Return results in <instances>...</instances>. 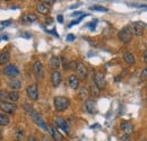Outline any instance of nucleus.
<instances>
[{
  "label": "nucleus",
  "instance_id": "1",
  "mask_svg": "<svg viewBox=\"0 0 147 141\" xmlns=\"http://www.w3.org/2000/svg\"><path fill=\"white\" fill-rule=\"evenodd\" d=\"M53 105H55V108L58 112H62V111H65L69 107L70 99L65 97V96H57L53 99Z\"/></svg>",
  "mask_w": 147,
  "mask_h": 141
},
{
  "label": "nucleus",
  "instance_id": "2",
  "mask_svg": "<svg viewBox=\"0 0 147 141\" xmlns=\"http://www.w3.org/2000/svg\"><path fill=\"white\" fill-rule=\"evenodd\" d=\"M30 115H31V117H32L33 122L36 124L41 130H43V131H49V126L47 125V123H45V122H44V120H43V117L37 113L36 111L32 109V111L30 112Z\"/></svg>",
  "mask_w": 147,
  "mask_h": 141
},
{
  "label": "nucleus",
  "instance_id": "3",
  "mask_svg": "<svg viewBox=\"0 0 147 141\" xmlns=\"http://www.w3.org/2000/svg\"><path fill=\"white\" fill-rule=\"evenodd\" d=\"M33 72L37 80H42L44 78V68L41 61H35L33 64Z\"/></svg>",
  "mask_w": 147,
  "mask_h": 141
},
{
  "label": "nucleus",
  "instance_id": "4",
  "mask_svg": "<svg viewBox=\"0 0 147 141\" xmlns=\"http://www.w3.org/2000/svg\"><path fill=\"white\" fill-rule=\"evenodd\" d=\"M17 109V106L15 103H10V102H0V111L8 113V114H13L15 113Z\"/></svg>",
  "mask_w": 147,
  "mask_h": 141
},
{
  "label": "nucleus",
  "instance_id": "5",
  "mask_svg": "<svg viewBox=\"0 0 147 141\" xmlns=\"http://www.w3.org/2000/svg\"><path fill=\"white\" fill-rule=\"evenodd\" d=\"M118 37L122 43H129L132 37V34H131L129 27H123L122 30H120L118 33Z\"/></svg>",
  "mask_w": 147,
  "mask_h": 141
},
{
  "label": "nucleus",
  "instance_id": "6",
  "mask_svg": "<svg viewBox=\"0 0 147 141\" xmlns=\"http://www.w3.org/2000/svg\"><path fill=\"white\" fill-rule=\"evenodd\" d=\"M94 83H95L101 89L105 88L107 81H105L104 73H103L102 71H96V72H95V75H94Z\"/></svg>",
  "mask_w": 147,
  "mask_h": 141
},
{
  "label": "nucleus",
  "instance_id": "7",
  "mask_svg": "<svg viewBox=\"0 0 147 141\" xmlns=\"http://www.w3.org/2000/svg\"><path fill=\"white\" fill-rule=\"evenodd\" d=\"M26 94L28 96L30 99L32 101H36L38 98V88H37L36 84H32L26 88Z\"/></svg>",
  "mask_w": 147,
  "mask_h": 141
},
{
  "label": "nucleus",
  "instance_id": "8",
  "mask_svg": "<svg viewBox=\"0 0 147 141\" xmlns=\"http://www.w3.org/2000/svg\"><path fill=\"white\" fill-rule=\"evenodd\" d=\"M3 73H5L6 76H8V77H11V78L14 79L16 76L19 75V70L15 64H8V66H6V67L3 68Z\"/></svg>",
  "mask_w": 147,
  "mask_h": 141
},
{
  "label": "nucleus",
  "instance_id": "9",
  "mask_svg": "<svg viewBox=\"0 0 147 141\" xmlns=\"http://www.w3.org/2000/svg\"><path fill=\"white\" fill-rule=\"evenodd\" d=\"M84 111L88 114L96 113V102L94 99H86L84 103Z\"/></svg>",
  "mask_w": 147,
  "mask_h": 141
},
{
  "label": "nucleus",
  "instance_id": "10",
  "mask_svg": "<svg viewBox=\"0 0 147 141\" xmlns=\"http://www.w3.org/2000/svg\"><path fill=\"white\" fill-rule=\"evenodd\" d=\"M129 30H130V32H131L132 35H136V36H142L143 33H144V30H143V27H142V25L139 23H132V24H130Z\"/></svg>",
  "mask_w": 147,
  "mask_h": 141
},
{
  "label": "nucleus",
  "instance_id": "11",
  "mask_svg": "<svg viewBox=\"0 0 147 141\" xmlns=\"http://www.w3.org/2000/svg\"><path fill=\"white\" fill-rule=\"evenodd\" d=\"M77 77L78 79H82V80H85L87 78V69L86 67L84 66V63L82 62H78V66H77Z\"/></svg>",
  "mask_w": 147,
  "mask_h": 141
},
{
  "label": "nucleus",
  "instance_id": "12",
  "mask_svg": "<svg viewBox=\"0 0 147 141\" xmlns=\"http://www.w3.org/2000/svg\"><path fill=\"white\" fill-rule=\"evenodd\" d=\"M62 81V75L60 71H52L51 73V84L53 87H58Z\"/></svg>",
  "mask_w": 147,
  "mask_h": 141
},
{
  "label": "nucleus",
  "instance_id": "13",
  "mask_svg": "<svg viewBox=\"0 0 147 141\" xmlns=\"http://www.w3.org/2000/svg\"><path fill=\"white\" fill-rule=\"evenodd\" d=\"M55 124H57V126H58L59 129L63 130L67 134H69L70 129H69V125H68L67 121H66L65 119H62V117H55Z\"/></svg>",
  "mask_w": 147,
  "mask_h": 141
},
{
  "label": "nucleus",
  "instance_id": "14",
  "mask_svg": "<svg viewBox=\"0 0 147 141\" xmlns=\"http://www.w3.org/2000/svg\"><path fill=\"white\" fill-rule=\"evenodd\" d=\"M120 130L125 133V134H130L134 132V124L129 121H122L120 123Z\"/></svg>",
  "mask_w": 147,
  "mask_h": 141
},
{
  "label": "nucleus",
  "instance_id": "15",
  "mask_svg": "<svg viewBox=\"0 0 147 141\" xmlns=\"http://www.w3.org/2000/svg\"><path fill=\"white\" fill-rule=\"evenodd\" d=\"M61 66V58L60 56H52L49 60V67L52 69L53 71H57Z\"/></svg>",
  "mask_w": 147,
  "mask_h": 141
},
{
  "label": "nucleus",
  "instance_id": "16",
  "mask_svg": "<svg viewBox=\"0 0 147 141\" xmlns=\"http://www.w3.org/2000/svg\"><path fill=\"white\" fill-rule=\"evenodd\" d=\"M49 133H50V136H51V138L55 141H62V136H61V133L57 130V128L55 126H52V125H50L49 126Z\"/></svg>",
  "mask_w": 147,
  "mask_h": 141
},
{
  "label": "nucleus",
  "instance_id": "17",
  "mask_svg": "<svg viewBox=\"0 0 147 141\" xmlns=\"http://www.w3.org/2000/svg\"><path fill=\"white\" fill-rule=\"evenodd\" d=\"M13 138L15 141H24L25 140V132L23 129H15L13 132Z\"/></svg>",
  "mask_w": 147,
  "mask_h": 141
},
{
  "label": "nucleus",
  "instance_id": "18",
  "mask_svg": "<svg viewBox=\"0 0 147 141\" xmlns=\"http://www.w3.org/2000/svg\"><path fill=\"white\" fill-rule=\"evenodd\" d=\"M68 84H69L70 88L77 89L79 87V79H78V77L75 76V75L69 76V78H68Z\"/></svg>",
  "mask_w": 147,
  "mask_h": 141
},
{
  "label": "nucleus",
  "instance_id": "19",
  "mask_svg": "<svg viewBox=\"0 0 147 141\" xmlns=\"http://www.w3.org/2000/svg\"><path fill=\"white\" fill-rule=\"evenodd\" d=\"M36 11L40 13V14H42V15H48L50 13V8L47 5H44L43 2H41V3H38L36 6Z\"/></svg>",
  "mask_w": 147,
  "mask_h": 141
},
{
  "label": "nucleus",
  "instance_id": "20",
  "mask_svg": "<svg viewBox=\"0 0 147 141\" xmlns=\"http://www.w3.org/2000/svg\"><path fill=\"white\" fill-rule=\"evenodd\" d=\"M10 59V53L8 51H2L0 53V66L6 64Z\"/></svg>",
  "mask_w": 147,
  "mask_h": 141
},
{
  "label": "nucleus",
  "instance_id": "21",
  "mask_svg": "<svg viewBox=\"0 0 147 141\" xmlns=\"http://www.w3.org/2000/svg\"><path fill=\"white\" fill-rule=\"evenodd\" d=\"M8 86L13 89V90H17V89H19L22 87V83H20V80L14 78V79H11V80L8 83Z\"/></svg>",
  "mask_w": 147,
  "mask_h": 141
},
{
  "label": "nucleus",
  "instance_id": "22",
  "mask_svg": "<svg viewBox=\"0 0 147 141\" xmlns=\"http://www.w3.org/2000/svg\"><path fill=\"white\" fill-rule=\"evenodd\" d=\"M90 94H91L92 96L97 97V96H100V94H101V88H100L95 83H93L92 85H91V87H90Z\"/></svg>",
  "mask_w": 147,
  "mask_h": 141
},
{
  "label": "nucleus",
  "instance_id": "23",
  "mask_svg": "<svg viewBox=\"0 0 147 141\" xmlns=\"http://www.w3.org/2000/svg\"><path fill=\"white\" fill-rule=\"evenodd\" d=\"M37 19V16L35 14H26L22 17V20L23 21H26V23H33Z\"/></svg>",
  "mask_w": 147,
  "mask_h": 141
},
{
  "label": "nucleus",
  "instance_id": "24",
  "mask_svg": "<svg viewBox=\"0 0 147 141\" xmlns=\"http://www.w3.org/2000/svg\"><path fill=\"white\" fill-rule=\"evenodd\" d=\"M123 60H125V62L126 63H128V64H134L135 63V56H134V54L132 53H125L123 54Z\"/></svg>",
  "mask_w": 147,
  "mask_h": 141
},
{
  "label": "nucleus",
  "instance_id": "25",
  "mask_svg": "<svg viewBox=\"0 0 147 141\" xmlns=\"http://www.w3.org/2000/svg\"><path fill=\"white\" fill-rule=\"evenodd\" d=\"M9 122H10L9 116L6 115V114H3V113H0V125L1 126H6V125L9 124Z\"/></svg>",
  "mask_w": 147,
  "mask_h": 141
},
{
  "label": "nucleus",
  "instance_id": "26",
  "mask_svg": "<svg viewBox=\"0 0 147 141\" xmlns=\"http://www.w3.org/2000/svg\"><path fill=\"white\" fill-rule=\"evenodd\" d=\"M8 98L11 101V102H16L19 99V93L16 90H11L8 93Z\"/></svg>",
  "mask_w": 147,
  "mask_h": 141
},
{
  "label": "nucleus",
  "instance_id": "27",
  "mask_svg": "<svg viewBox=\"0 0 147 141\" xmlns=\"http://www.w3.org/2000/svg\"><path fill=\"white\" fill-rule=\"evenodd\" d=\"M88 94H90V91L87 90L86 87H82V88L79 89V95H78V96H79L80 99H84V101H85V99L87 98Z\"/></svg>",
  "mask_w": 147,
  "mask_h": 141
},
{
  "label": "nucleus",
  "instance_id": "28",
  "mask_svg": "<svg viewBox=\"0 0 147 141\" xmlns=\"http://www.w3.org/2000/svg\"><path fill=\"white\" fill-rule=\"evenodd\" d=\"M61 64H62V68H63L65 71H67L69 69V62H67V60L65 58H61Z\"/></svg>",
  "mask_w": 147,
  "mask_h": 141
},
{
  "label": "nucleus",
  "instance_id": "29",
  "mask_svg": "<svg viewBox=\"0 0 147 141\" xmlns=\"http://www.w3.org/2000/svg\"><path fill=\"white\" fill-rule=\"evenodd\" d=\"M6 98H8V93L5 90H0V102H5Z\"/></svg>",
  "mask_w": 147,
  "mask_h": 141
},
{
  "label": "nucleus",
  "instance_id": "30",
  "mask_svg": "<svg viewBox=\"0 0 147 141\" xmlns=\"http://www.w3.org/2000/svg\"><path fill=\"white\" fill-rule=\"evenodd\" d=\"M140 80H142V81L147 80V67L142 71V73H140Z\"/></svg>",
  "mask_w": 147,
  "mask_h": 141
},
{
  "label": "nucleus",
  "instance_id": "31",
  "mask_svg": "<svg viewBox=\"0 0 147 141\" xmlns=\"http://www.w3.org/2000/svg\"><path fill=\"white\" fill-rule=\"evenodd\" d=\"M91 9L92 10H98V11H107L108 10L105 7H101V6H93V7H91Z\"/></svg>",
  "mask_w": 147,
  "mask_h": 141
},
{
  "label": "nucleus",
  "instance_id": "32",
  "mask_svg": "<svg viewBox=\"0 0 147 141\" xmlns=\"http://www.w3.org/2000/svg\"><path fill=\"white\" fill-rule=\"evenodd\" d=\"M77 66H78V62L77 61H70L69 62V69H71V70H76L77 69Z\"/></svg>",
  "mask_w": 147,
  "mask_h": 141
},
{
  "label": "nucleus",
  "instance_id": "33",
  "mask_svg": "<svg viewBox=\"0 0 147 141\" xmlns=\"http://www.w3.org/2000/svg\"><path fill=\"white\" fill-rule=\"evenodd\" d=\"M121 141H130V134H123L121 137Z\"/></svg>",
  "mask_w": 147,
  "mask_h": 141
},
{
  "label": "nucleus",
  "instance_id": "34",
  "mask_svg": "<svg viewBox=\"0 0 147 141\" xmlns=\"http://www.w3.org/2000/svg\"><path fill=\"white\" fill-rule=\"evenodd\" d=\"M74 40H75V35L74 34H68L67 35V41L68 42H73Z\"/></svg>",
  "mask_w": 147,
  "mask_h": 141
},
{
  "label": "nucleus",
  "instance_id": "35",
  "mask_svg": "<svg viewBox=\"0 0 147 141\" xmlns=\"http://www.w3.org/2000/svg\"><path fill=\"white\" fill-rule=\"evenodd\" d=\"M51 139H52V138L49 137V136H43V137H42V141H52Z\"/></svg>",
  "mask_w": 147,
  "mask_h": 141
},
{
  "label": "nucleus",
  "instance_id": "36",
  "mask_svg": "<svg viewBox=\"0 0 147 141\" xmlns=\"http://www.w3.org/2000/svg\"><path fill=\"white\" fill-rule=\"evenodd\" d=\"M26 141H38V140L36 139V137H34V136H30Z\"/></svg>",
  "mask_w": 147,
  "mask_h": 141
},
{
  "label": "nucleus",
  "instance_id": "37",
  "mask_svg": "<svg viewBox=\"0 0 147 141\" xmlns=\"http://www.w3.org/2000/svg\"><path fill=\"white\" fill-rule=\"evenodd\" d=\"M57 19H58V21H59L60 24H62V23H63V16H62V15H58Z\"/></svg>",
  "mask_w": 147,
  "mask_h": 141
},
{
  "label": "nucleus",
  "instance_id": "38",
  "mask_svg": "<svg viewBox=\"0 0 147 141\" xmlns=\"http://www.w3.org/2000/svg\"><path fill=\"white\" fill-rule=\"evenodd\" d=\"M96 24H97V20H93V23L92 24H90L88 26H90L92 30H94V27H95V25H96Z\"/></svg>",
  "mask_w": 147,
  "mask_h": 141
},
{
  "label": "nucleus",
  "instance_id": "39",
  "mask_svg": "<svg viewBox=\"0 0 147 141\" xmlns=\"http://www.w3.org/2000/svg\"><path fill=\"white\" fill-rule=\"evenodd\" d=\"M144 62L147 63V50H145V52H144Z\"/></svg>",
  "mask_w": 147,
  "mask_h": 141
},
{
  "label": "nucleus",
  "instance_id": "40",
  "mask_svg": "<svg viewBox=\"0 0 147 141\" xmlns=\"http://www.w3.org/2000/svg\"><path fill=\"white\" fill-rule=\"evenodd\" d=\"M47 23H48V24L52 23V18H48V19H47Z\"/></svg>",
  "mask_w": 147,
  "mask_h": 141
},
{
  "label": "nucleus",
  "instance_id": "41",
  "mask_svg": "<svg viewBox=\"0 0 147 141\" xmlns=\"http://www.w3.org/2000/svg\"><path fill=\"white\" fill-rule=\"evenodd\" d=\"M77 15H80V11H76L73 14V16H77Z\"/></svg>",
  "mask_w": 147,
  "mask_h": 141
},
{
  "label": "nucleus",
  "instance_id": "42",
  "mask_svg": "<svg viewBox=\"0 0 147 141\" xmlns=\"http://www.w3.org/2000/svg\"><path fill=\"white\" fill-rule=\"evenodd\" d=\"M139 141H147V139H145V138H143V139H140Z\"/></svg>",
  "mask_w": 147,
  "mask_h": 141
},
{
  "label": "nucleus",
  "instance_id": "43",
  "mask_svg": "<svg viewBox=\"0 0 147 141\" xmlns=\"http://www.w3.org/2000/svg\"><path fill=\"white\" fill-rule=\"evenodd\" d=\"M0 139H1V133H0Z\"/></svg>",
  "mask_w": 147,
  "mask_h": 141
}]
</instances>
